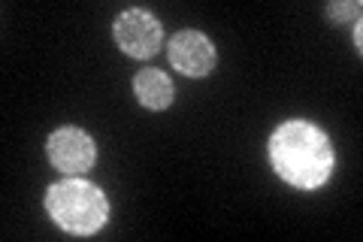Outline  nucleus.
<instances>
[{"instance_id":"f257e3e1","label":"nucleus","mask_w":363,"mask_h":242,"mask_svg":"<svg viewBox=\"0 0 363 242\" xmlns=\"http://www.w3.org/2000/svg\"><path fill=\"white\" fill-rule=\"evenodd\" d=\"M269 158L279 176L303 191L324 185L333 172V145L309 121L281 124L269 140Z\"/></svg>"},{"instance_id":"f03ea898","label":"nucleus","mask_w":363,"mask_h":242,"mask_svg":"<svg viewBox=\"0 0 363 242\" xmlns=\"http://www.w3.org/2000/svg\"><path fill=\"white\" fill-rule=\"evenodd\" d=\"M45 209L61 230L76 236H88L100 230L109 215L106 197L82 179H67L61 185H52L45 194Z\"/></svg>"},{"instance_id":"7ed1b4c3","label":"nucleus","mask_w":363,"mask_h":242,"mask_svg":"<svg viewBox=\"0 0 363 242\" xmlns=\"http://www.w3.org/2000/svg\"><path fill=\"white\" fill-rule=\"evenodd\" d=\"M116 43L133 57H152L161 45V25L145 9H124L116 18Z\"/></svg>"},{"instance_id":"20e7f679","label":"nucleus","mask_w":363,"mask_h":242,"mask_svg":"<svg viewBox=\"0 0 363 242\" xmlns=\"http://www.w3.org/2000/svg\"><path fill=\"white\" fill-rule=\"evenodd\" d=\"M97 158L94 140L79 128H61L49 136V160L61 172H85Z\"/></svg>"},{"instance_id":"39448f33","label":"nucleus","mask_w":363,"mask_h":242,"mask_svg":"<svg viewBox=\"0 0 363 242\" xmlns=\"http://www.w3.org/2000/svg\"><path fill=\"white\" fill-rule=\"evenodd\" d=\"M169 61L185 76H206L215 67V45L197 31H182L169 40Z\"/></svg>"},{"instance_id":"423d86ee","label":"nucleus","mask_w":363,"mask_h":242,"mask_svg":"<svg viewBox=\"0 0 363 242\" xmlns=\"http://www.w3.org/2000/svg\"><path fill=\"white\" fill-rule=\"evenodd\" d=\"M133 91L149 109H167L173 103V82L161 70H140L133 79Z\"/></svg>"}]
</instances>
